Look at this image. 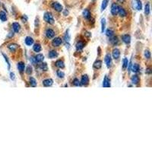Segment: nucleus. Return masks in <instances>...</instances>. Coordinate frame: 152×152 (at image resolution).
<instances>
[{"label":"nucleus","mask_w":152,"mask_h":152,"mask_svg":"<svg viewBox=\"0 0 152 152\" xmlns=\"http://www.w3.org/2000/svg\"><path fill=\"white\" fill-rule=\"evenodd\" d=\"M43 19L44 21L47 23L50 24H53L54 23V18L53 15H52V13L47 12L46 13H44V15H43Z\"/></svg>","instance_id":"1"},{"label":"nucleus","mask_w":152,"mask_h":152,"mask_svg":"<svg viewBox=\"0 0 152 152\" xmlns=\"http://www.w3.org/2000/svg\"><path fill=\"white\" fill-rule=\"evenodd\" d=\"M132 7L138 11L142 9V4L141 0H132Z\"/></svg>","instance_id":"2"},{"label":"nucleus","mask_w":152,"mask_h":152,"mask_svg":"<svg viewBox=\"0 0 152 152\" xmlns=\"http://www.w3.org/2000/svg\"><path fill=\"white\" fill-rule=\"evenodd\" d=\"M62 43V39L59 37H55L52 41V46L53 47H59Z\"/></svg>","instance_id":"3"},{"label":"nucleus","mask_w":152,"mask_h":152,"mask_svg":"<svg viewBox=\"0 0 152 152\" xmlns=\"http://www.w3.org/2000/svg\"><path fill=\"white\" fill-rule=\"evenodd\" d=\"M52 8L58 12H61L62 10H63V7L61 4H59V2H53L52 3Z\"/></svg>","instance_id":"4"},{"label":"nucleus","mask_w":152,"mask_h":152,"mask_svg":"<svg viewBox=\"0 0 152 152\" xmlns=\"http://www.w3.org/2000/svg\"><path fill=\"white\" fill-rule=\"evenodd\" d=\"M118 8H119V5L116 3H113L112 5H111V14L113 16H116V15L118 14Z\"/></svg>","instance_id":"5"},{"label":"nucleus","mask_w":152,"mask_h":152,"mask_svg":"<svg viewBox=\"0 0 152 152\" xmlns=\"http://www.w3.org/2000/svg\"><path fill=\"white\" fill-rule=\"evenodd\" d=\"M104 60H105V63L106 65H107V68H110L111 66H112V58H111L110 54H107V55L105 56V59H104Z\"/></svg>","instance_id":"6"},{"label":"nucleus","mask_w":152,"mask_h":152,"mask_svg":"<svg viewBox=\"0 0 152 152\" xmlns=\"http://www.w3.org/2000/svg\"><path fill=\"white\" fill-rule=\"evenodd\" d=\"M45 34L46 37H47L48 39H52V38H53L54 37H55V31L53 29L49 28V29H47V31H46Z\"/></svg>","instance_id":"7"},{"label":"nucleus","mask_w":152,"mask_h":152,"mask_svg":"<svg viewBox=\"0 0 152 152\" xmlns=\"http://www.w3.org/2000/svg\"><path fill=\"white\" fill-rule=\"evenodd\" d=\"M112 56L113 57L114 59H118L120 57V51L119 49L115 48L112 51Z\"/></svg>","instance_id":"8"},{"label":"nucleus","mask_w":152,"mask_h":152,"mask_svg":"<svg viewBox=\"0 0 152 152\" xmlns=\"http://www.w3.org/2000/svg\"><path fill=\"white\" fill-rule=\"evenodd\" d=\"M81 85H88V83H89V78L87 75H84L81 76Z\"/></svg>","instance_id":"9"},{"label":"nucleus","mask_w":152,"mask_h":152,"mask_svg":"<svg viewBox=\"0 0 152 152\" xmlns=\"http://www.w3.org/2000/svg\"><path fill=\"white\" fill-rule=\"evenodd\" d=\"M118 14H119V15L120 17L124 18L127 15V12L125 10L124 8L121 7V6H119V8H118Z\"/></svg>","instance_id":"10"},{"label":"nucleus","mask_w":152,"mask_h":152,"mask_svg":"<svg viewBox=\"0 0 152 152\" xmlns=\"http://www.w3.org/2000/svg\"><path fill=\"white\" fill-rule=\"evenodd\" d=\"M122 40L126 44H129L131 42V37L129 34H124L122 36Z\"/></svg>","instance_id":"11"},{"label":"nucleus","mask_w":152,"mask_h":152,"mask_svg":"<svg viewBox=\"0 0 152 152\" xmlns=\"http://www.w3.org/2000/svg\"><path fill=\"white\" fill-rule=\"evenodd\" d=\"M24 42L26 43V45L28 46V47H31L34 44V39L31 37L28 36L25 37V40H24Z\"/></svg>","instance_id":"12"},{"label":"nucleus","mask_w":152,"mask_h":152,"mask_svg":"<svg viewBox=\"0 0 152 152\" xmlns=\"http://www.w3.org/2000/svg\"><path fill=\"white\" fill-rule=\"evenodd\" d=\"M12 29L15 33H18L20 30H21V25L18 22H14L12 24Z\"/></svg>","instance_id":"13"},{"label":"nucleus","mask_w":152,"mask_h":152,"mask_svg":"<svg viewBox=\"0 0 152 152\" xmlns=\"http://www.w3.org/2000/svg\"><path fill=\"white\" fill-rule=\"evenodd\" d=\"M53 80L51 79V78H47V79L43 81V85L45 87L51 86V85H53Z\"/></svg>","instance_id":"14"},{"label":"nucleus","mask_w":152,"mask_h":152,"mask_svg":"<svg viewBox=\"0 0 152 152\" xmlns=\"http://www.w3.org/2000/svg\"><path fill=\"white\" fill-rule=\"evenodd\" d=\"M82 15H83V17L85 18V19L88 20V19H90L91 18V13L90 11L86 9H85V10L83 11Z\"/></svg>","instance_id":"15"},{"label":"nucleus","mask_w":152,"mask_h":152,"mask_svg":"<svg viewBox=\"0 0 152 152\" xmlns=\"http://www.w3.org/2000/svg\"><path fill=\"white\" fill-rule=\"evenodd\" d=\"M131 81L132 83L137 85L139 84V82H140V78H139V77H138L137 75H133L131 78Z\"/></svg>","instance_id":"16"},{"label":"nucleus","mask_w":152,"mask_h":152,"mask_svg":"<svg viewBox=\"0 0 152 152\" xmlns=\"http://www.w3.org/2000/svg\"><path fill=\"white\" fill-rule=\"evenodd\" d=\"M58 56H59V54H58V52L56 50H50L48 53V56L50 59H55Z\"/></svg>","instance_id":"17"},{"label":"nucleus","mask_w":152,"mask_h":152,"mask_svg":"<svg viewBox=\"0 0 152 152\" xmlns=\"http://www.w3.org/2000/svg\"><path fill=\"white\" fill-rule=\"evenodd\" d=\"M102 86L104 87V88H109V87H110V79L108 78V77H107V75H106L105 78H104Z\"/></svg>","instance_id":"18"},{"label":"nucleus","mask_w":152,"mask_h":152,"mask_svg":"<svg viewBox=\"0 0 152 152\" xmlns=\"http://www.w3.org/2000/svg\"><path fill=\"white\" fill-rule=\"evenodd\" d=\"M17 67L18 71L21 73H23L24 72V69H25V64L23 62H20L17 64Z\"/></svg>","instance_id":"19"},{"label":"nucleus","mask_w":152,"mask_h":152,"mask_svg":"<svg viewBox=\"0 0 152 152\" xmlns=\"http://www.w3.org/2000/svg\"><path fill=\"white\" fill-rule=\"evenodd\" d=\"M85 43L83 41H78V43H76V49L78 51H81V50H83V48L85 47Z\"/></svg>","instance_id":"20"},{"label":"nucleus","mask_w":152,"mask_h":152,"mask_svg":"<svg viewBox=\"0 0 152 152\" xmlns=\"http://www.w3.org/2000/svg\"><path fill=\"white\" fill-rule=\"evenodd\" d=\"M56 66L57 68H59V69H64L65 68V63L62 60H61V59H59V60H57L56 62Z\"/></svg>","instance_id":"21"},{"label":"nucleus","mask_w":152,"mask_h":152,"mask_svg":"<svg viewBox=\"0 0 152 152\" xmlns=\"http://www.w3.org/2000/svg\"><path fill=\"white\" fill-rule=\"evenodd\" d=\"M139 69H140V67H139V65L137 64V63H134L133 65H132L131 70L135 73H138L139 72Z\"/></svg>","instance_id":"22"},{"label":"nucleus","mask_w":152,"mask_h":152,"mask_svg":"<svg viewBox=\"0 0 152 152\" xmlns=\"http://www.w3.org/2000/svg\"><path fill=\"white\" fill-rule=\"evenodd\" d=\"M34 59L36 62H37V63L38 62H42L43 61V59H44V56H43V54H37V55L34 57Z\"/></svg>","instance_id":"23"},{"label":"nucleus","mask_w":152,"mask_h":152,"mask_svg":"<svg viewBox=\"0 0 152 152\" xmlns=\"http://www.w3.org/2000/svg\"><path fill=\"white\" fill-rule=\"evenodd\" d=\"M41 50H42V47L41 46H40V43H35L34 45L33 46V50L34 51V52L39 53L41 51Z\"/></svg>","instance_id":"24"},{"label":"nucleus","mask_w":152,"mask_h":152,"mask_svg":"<svg viewBox=\"0 0 152 152\" xmlns=\"http://www.w3.org/2000/svg\"><path fill=\"white\" fill-rule=\"evenodd\" d=\"M8 48H9V50H10L11 52H15V51H16V50L18 48V46L17 44L12 43V44H9V45L8 46Z\"/></svg>","instance_id":"25"},{"label":"nucleus","mask_w":152,"mask_h":152,"mask_svg":"<svg viewBox=\"0 0 152 152\" xmlns=\"http://www.w3.org/2000/svg\"><path fill=\"white\" fill-rule=\"evenodd\" d=\"M0 20L2 21H3V22L6 21V20H7L6 13H5V12H3V11H1V12H0Z\"/></svg>","instance_id":"26"},{"label":"nucleus","mask_w":152,"mask_h":152,"mask_svg":"<svg viewBox=\"0 0 152 152\" xmlns=\"http://www.w3.org/2000/svg\"><path fill=\"white\" fill-rule=\"evenodd\" d=\"M102 66V61L101 60H97L94 63V68L96 69H100Z\"/></svg>","instance_id":"27"},{"label":"nucleus","mask_w":152,"mask_h":152,"mask_svg":"<svg viewBox=\"0 0 152 152\" xmlns=\"http://www.w3.org/2000/svg\"><path fill=\"white\" fill-rule=\"evenodd\" d=\"M39 67H40V69L43 72H47V70H48V66H47V63H45V62H42L41 64L40 65Z\"/></svg>","instance_id":"28"},{"label":"nucleus","mask_w":152,"mask_h":152,"mask_svg":"<svg viewBox=\"0 0 152 152\" xmlns=\"http://www.w3.org/2000/svg\"><path fill=\"white\" fill-rule=\"evenodd\" d=\"M29 81L30 85H31V87H33V88H35V87L37 86V84L36 79H35L34 78H33V77H31V78H30Z\"/></svg>","instance_id":"29"},{"label":"nucleus","mask_w":152,"mask_h":152,"mask_svg":"<svg viewBox=\"0 0 152 152\" xmlns=\"http://www.w3.org/2000/svg\"><path fill=\"white\" fill-rule=\"evenodd\" d=\"M151 12V8H150V4L147 3L145 6V14L146 15H149Z\"/></svg>","instance_id":"30"},{"label":"nucleus","mask_w":152,"mask_h":152,"mask_svg":"<svg viewBox=\"0 0 152 152\" xmlns=\"http://www.w3.org/2000/svg\"><path fill=\"white\" fill-rule=\"evenodd\" d=\"M108 2H109V0H103L102 4H101V11H102V12L105 10L106 8L107 7Z\"/></svg>","instance_id":"31"},{"label":"nucleus","mask_w":152,"mask_h":152,"mask_svg":"<svg viewBox=\"0 0 152 152\" xmlns=\"http://www.w3.org/2000/svg\"><path fill=\"white\" fill-rule=\"evenodd\" d=\"M105 29H106V19L102 18L101 19V32L104 33Z\"/></svg>","instance_id":"32"},{"label":"nucleus","mask_w":152,"mask_h":152,"mask_svg":"<svg viewBox=\"0 0 152 152\" xmlns=\"http://www.w3.org/2000/svg\"><path fill=\"white\" fill-rule=\"evenodd\" d=\"M106 35L109 37H112L114 36V31L112 29H107L106 31Z\"/></svg>","instance_id":"33"},{"label":"nucleus","mask_w":152,"mask_h":152,"mask_svg":"<svg viewBox=\"0 0 152 152\" xmlns=\"http://www.w3.org/2000/svg\"><path fill=\"white\" fill-rule=\"evenodd\" d=\"M128 65H129V60L127 58H124L123 59V70L126 69V68H128Z\"/></svg>","instance_id":"34"},{"label":"nucleus","mask_w":152,"mask_h":152,"mask_svg":"<svg viewBox=\"0 0 152 152\" xmlns=\"http://www.w3.org/2000/svg\"><path fill=\"white\" fill-rule=\"evenodd\" d=\"M144 55H145V57L146 59H151V52L148 50H145V53H144Z\"/></svg>","instance_id":"35"},{"label":"nucleus","mask_w":152,"mask_h":152,"mask_svg":"<svg viewBox=\"0 0 152 152\" xmlns=\"http://www.w3.org/2000/svg\"><path fill=\"white\" fill-rule=\"evenodd\" d=\"M72 84L73 85H75V86H77V87L81 86V82H80V81L78 79V78H75L72 81Z\"/></svg>","instance_id":"36"},{"label":"nucleus","mask_w":152,"mask_h":152,"mask_svg":"<svg viewBox=\"0 0 152 152\" xmlns=\"http://www.w3.org/2000/svg\"><path fill=\"white\" fill-rule=\"evenodd\" d=\"M56 74H57V76L59 77V78H64L65 76V73L63 72H62L61 70H59V71L56 72Z\"/></svg>","instance_id":"37"},{"label":"nucleus","mask_w":152,"mask_h":152,"mask_svg":"<svg viewBox=\"0 0 152 152\" xmlns=\"http://www.w3.org/2000/svg\"><path fill=\"white\" fill-rule=\"evenodd\" d=\"M2 56H3L4 59H5V62H6V63H7V65H8V69H10V68H11V65H10V62H9V59H8V57L6 56H5V54H4V53H2Z\"/></svg>","instance_id":"38"},{"label":"nucleus","mask_w":152,"mask_h":152,"mask_svg":"<svg viewBox=\"0 0 152 152\" xmlns=\"http://www.w3.org/2000/svg\"><path fill=\"white\" fill-rule=\"evenodd\" d=\"M64 39H65V40H66V42H67V43H69V40H70V36H69V31H67V32H66V34H65Z\"/></svg>","instance_id":"39"},{"label":"nucleus","mask_w":152,"mask_h":152,"mask_svg":"<svg viewBox=\"0 0 152 152\" xmlns=\"http://www.w3.org/2000/svg\"><path fill=\"white\" fill-rule=\"evenodd\" d=\"M26 73L28 75H31V73H32V67H31V66H28V67H27Z\"/></svg>","instance_id":"40"},{"label":"nucleus","mask_w":152,"mask_h":152,"mask_svg":"<svg viewBox=\"0 0 152 152\" xmlns=\"http://www.w3.org/2000/svg\"><path fill=\"white\" fill-rule=\"evenodd\" d=\"M10 78L12 80L15 79V73L14 72H11L10 73Z\"/></svg>","instance_id":"41"},{"label":"nucleus","mask_w":152,"mask_h":152,"mask_svg":"<svg viewBox=\"0 0 152 152\" xmlns=\"http://www.w3.org/2000/svg\"><path fill=\"white\" fill-rule=\"evenodd\" d=\"M146 72H147L148 74H151V69H148L147 70H146Z\"/></svg>","instance_id":"42"},{"label":"nucleus","mask_w":152,"mask_h":152,"mask_svg":"<svg viewBox=\"0 0 152 152\" xmlns=\"http://www.w3.org/2000/svg\"><path fill=\"white\" fill-rule=\"evenodd\" d=\"M118 2H121V3H123V2H125V0H118Z\"/></svg>","instance_id":"43"}]
</instances>
